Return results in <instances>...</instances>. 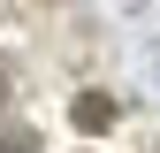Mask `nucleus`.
Wrapping results in <instances>:
<instances>
[{"label": "nucleus", "mask_w": 160, "mask_h": 153, "mask_svg": "<svg viewBox=\"0 0 160 153\" xmlns=\"http://www.w3.org/2000/svg\"><path fill=\"white\" fill-rule=\"evenodd\" d=\"M69 123L84 130V138H99V130H114V100H107V92H76V100H69Z\"/></svg>", "instance_id": "obj_1"}, {"label": "nucleus", "mask_w": 160, "mask_h": 153, "mask_svg": "<svg viewBox=\"0 0 160 153\" xmlns=\"http://www.w3.org/2000/svg\"><path fill=\"white\" fill-rule=\"evenodd\" d=\"M0 153H38V130H8V138H0Z\"/></svg>", "instance_id": "obj_2"}, {"label": "nucleus", "mask_w": 160, "mask_h": 153, "mask_svg": "<svg viewBox=\"0 0 160 153\" xmlns=\"http://www.w3.org/2000/svg\"><path fill=\"white\" fill-rule=\"evenodd\" d=\"M8 92H15V84H8V61H0V115H8Z\"/></svg>", "instance_id": "obj_3"}]
</instances>
